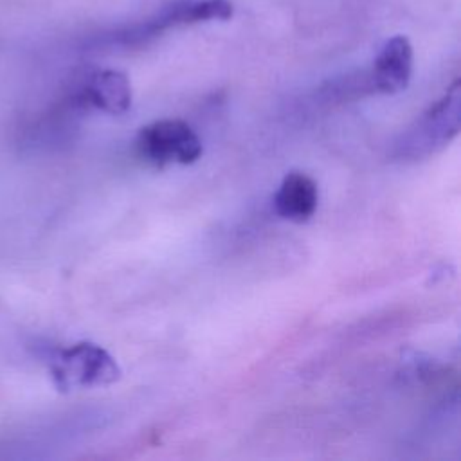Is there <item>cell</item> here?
Returning <instances> with one entry per match:
<instances>
[{
	"instance_id": "7a4b0ae2",
	"label": "cell",
	"mask_w": 461,
	"mask_h": 461,
	"mask_svg": "<svg viewBox=\"0 0 461 461\" xmlns=\"http://www.w3.org/2000/svg\"><path fill=\"white\" fill-rule=\"evenodd\" d=\"M461 121V83L450 85L441 99L429 106L402 135L400 155L409 158L429 157L443 149L457 133Z\"/></svg>"
},
{
	"instance_id": "5b68a950",
	"label": "cell",
	"mask_w": 461,
	"mask_h": 461,
	"mask_svg": "<svg viewBox=\"0 0 461 461\" xmlns=\"http://www.w3.org/2000/svg\"><path fill=\"white\" fill-rule=\"evenodd\" d=\"M81 99L104 113L121 115L130 110L133 99L130 77L115 68L95 70L86 77Z\"/></svg>"
},
{
	"instance_id": "6da1fadb",
	"label": "cell",
	"mask_w": 461,
	"mask_h": 461,
	"mask_svg": "<svg viewBox=\"0 0 461 461\" xmlns=\"http://www.w3.org/2000/svg\"><path fill=\"white\" fill-rule=\"evenodd\" d=\"M52 384L61 393L112 385L121 378L115 358L99 344L77 342L58 349L49 362Z\"/></svg>"
},
{
	"instance_id": "52a82bcc",
	"label": "cell",
	"mask_w": 461,
	"mask_h": 461,
	"mask_svg": "<svg viewBox=\"0 0 461 461\" xmlns=\"http://www.w3.org/2000/svg\"><path fill=\"white\" fill-rule=\"evenodd\" d=\"M234 16L230 0H196L178 7L169 18V23H200V22H227Z\"/></svg>"
},
{
	"instance_id": "3957f363",
	"label": "cell",
	"mask_w": 461,
	"mask_h": 461,
	"mask_svg": "<svg viewBox=\"0 0 461 461\" xmlns=\"http://www.w3.org/2000/svg\"><path fill=\"white\" fill-rule=\"evenodd\" d=\"M135 146L146 162L158 167L171 162L193 164L203 151L194 130L180 119H160L140 128Z\"/></svg>"
},
{
	"instance_id": "277c9868",
	"label": "cell",
	"mask_w": 461,
	"mask_h": 461,
	"mask_svg": "<svg viewBox=\"0 0 461 461\" xmlns=\"http://www.w3.org/2000/svg\"><path fill=\"white\" fill-rule=\"evenodd\" d=\"M414 49L405 34L384 41L373 61V85L382 94H398L412 77Z\"/></svg>"
},
{
	"instance_id": "8992f818",
	"label": "cell",
	"mask_w": 461,
	"mask_h": 461,
	"mask_svg": "<svg viewBox=\"0 0 461 461\" xmlns=\"http://www.w3.org/2000/svg\"><path fill=\"white\" fill-rule=\"evenodd\" d=\"M319 203V187L312 176L301 171H290L281 180L274 194V211L279 218L304 223L308 221Z\"/></svg>"
}]
</instances>
